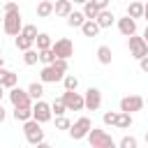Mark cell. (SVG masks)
Instances as JSON below:
<instances>
[{
    "label": "cell",
    "mask_w": 148,
    "mask_h": 148,
    "mask_svg": "<svg viewBox=\"0 0 148 148\" xmlns=\"http://www.w3.org/2000/svg\"><path fill=\"white\" fill-rule=\"evenodd\" d=\"M99 30H102V28L97 25V21H95V18H86V21L81 23V32H83L86 37H97V35H99Z\"/></svg>",
    "instance_id": "cell-16"
},
{
    "label": "cell",
    "mask_w": 148,
    "mask_h": 148,
    "mask_svg": "<svg viewBox=\"0 0 148 148\" xmlns=\"http://www.w3.org/2000/svg\"><path fill=\"white\" fill-rule=\"evenodd\" d=\"M53 14V2L51 0H42L39 5H37V16L39 18H46V16H51Z\"/></svg>",
    "instance_id": "cell-24"
},
{
    "label": "cell",
    "mask_w": 148,
    "mask_h": 148,
    "mask_svg": "<svg viewBox=\"0 0 148 148\" xmlns=\"http://www.w3.org/2000/svg\"><path fill=\"white\" fill-rule=\"evenodd\" d=\"M136 143H139V141H136L134 136H123V139L118 141L120 148H136Z\"/></svg>",
    "instance_id": "cell-34"
},
{
    "label": "cell",
    "mask_w": 148,
    "mask_h": 148,
    "mask_svg": "<svg viewBox=\"0 0 148 148\" xmlns=\"http://www.w3.org/2000/svg\"><path fill=\"white\" fill-rule=\"evenodd\" d=\"M51 49H53V53H56V58H72L74 56V44H72V39H67V37H60V39H56L53 44H51Z\"/></svg>",
    "instance_id": "cell-6"
},
{
    "label": "cell",
    "mask_w": 148,
    "mask_h": 148,
    "mask_svg": "<svg viewBox=\"0 0 148 148\" xmlns=\"http://www.w3.org/2000/svg\"><path fill=\"white\" fill-rule=\"evenodd\" d=\"M5 118H7V111H5V106H2V102H0V123H5Z\"/></svg>",
    "instance_id": "cell-39"
},
{
    "label": "cell",
    "mask_w": 148,
    "mask_h": 148,
    "mask_svg": "<svg viewBox=\"0 0 148 148\" xmlns=\"http://www.w3.org/2000/svg\"><path fill=\"white\" fill-rule=\"evenodd\" d=\"M72 2H79V5H83V2H86V0H72Z\"/></svg>",
    "instance_id": "cell-44"
},
{
    "label": "cell",
    "mask_w": 148,
    "mask_h": 148,
    "mask_svg": "<svg viewBox=\"0 0 148 148\" xmlns=\"http://www.w3.org/2000/svg\"><path fill=\"white\" fill-rule=\"evenodd\" d=\"M35 44H37V51H42V49H51V35H46V32H37V37H35Z\"/></svg>",
    "instance_id": "cell-26"
},
{
    "label": "cell",
    "mask_w": 148,
    "mask_h": 148,
    "mask_svg": "<svg viewBox=\"0 0 148 148\" xmlns=\"http://www.w3.org/2000/svg\"><path fill=\"white\" fill-rule=\"evenodd\" d=\"M143 18H146V23H148V2H143Z\"/></svg>",
    "instance_id": "cell-40"
},
{
    "label": "cell",
    "mask_w": 148,
    "mask_h": 148,
    "mask_svg": "<svg viewBox=\"0 0 148 148\" xmlns=\"http://www.w3.org/2000/svg\"><path fill=\"white\" fill-rule=\"evenodd\" d=\"M111 58H113V53H111V49H109L106 44L97 46V60H99L102 65H111Z\"/></svg>",
    "instance_id": "cell-22"
},
{
    "label": "cell",
    "mask_w": 148,
    "mask_h": 148,
    "mask_svg": "<svg viewBox=\"0 0 148 148\" xmlns=\"http://www.w3.org/2000/svg\"><path fill=\"white\" fill-rule=\"evenodd\" d=\"M37 60H39V51H37V49L23 51V62H25V65H37Z\"/></svg>",
    "instance_id": "cell-28"
},
{
    "label": "cell",
    "mask_w": 148,
    "mask_h": 148,
    "mask_svg": "<svg viewBox=\"0 0 148 148\" xmlns=\"http://www.w3.org/2000/svg\"><path fill=\"white\" fill-rule=\"evenodd\" d=\"M23 28V21H21V9L18 12H7L2 14V30L9 35V37H16Z\"/></svg>",
    "instance_id": "cell-3"
},
{
    "label": "cell",
    "mask_w": 148,
    "mask_h": 148,
    "mask_svg": "<svg viewBox=\"0 0 148 148\" xmlns=\"http://www.w3.org/2000/svg\"><path fill=\"white\" fill-rule=\"evenodd\" d=\"M62 102H65L67 111H83V109H86L83 95L76 92V90H65V92H62Z\"/></svg>",
    "instance_id": "cell-7"
},
{
    "label": "cell",
    "mask_w": 148,
    "mask_h": 148,
    "mask_svg": "<svg viewBox=\"0 0 148 148\" xmlns=\"http://www.w3.org/2000/svg\"><path fill=\"white\" fill-rule=\"evenodd\" d=\"M92 5H95L97 9H106V7H109V0H92Z\"/></svg>",
    "instance_id": "cell-38"
},
{
    "label": "cell",
    "mask_w": 148,
    "mask_h": 148,
    "mask_svg": "<svg viewBox=\"0 0 148 148\" xmlns=\"http://www.w3.org/2000/svg\"><path fill=\"white\" fill-rule=\"evenodd\" d=\"M113 127H118V130H130V127H132V113L118 111V118H116V125H113Z\"/></svg>",
    "instance_id": "cell-20"
},
{
    "label": "cell",
    "mask_w": 148,
    "mask_h": 148,
    "mask_svg": "<svg viewBox=\"0 0 148 148\" xmlns=\"http://www.w3.org/2000/svg\"><path fill=\"white\" fill-rule=\"evenodd\" d=\"M83 21H86L83 12H74V9H72V12L67 14V25H69V28H81Z\"/></svg>",
    "instance_id": "cell-21"
},
{
    "label": "cell",
    "mask_w": 148,
    "mask_h": 148,
    "mask_svg": "<svg viewBox=\"0 0 148 148\" xmlns=\"http://www.w3.org/2000/svg\"><path fill=\"white\" fill-rule=\"evenodd\" d=\"M5 2H7V0H5Z\"/></svg>",
    "instance_id": "cell-47"
},
{
    "label": "cell",
    "mask_w": 148,
    "mask_h": 148,
    "mask_svg": "<svg viewBox=\"0 0 148 148\" xmlns=\"http://www.w3.org/2000/svg\"><path fill=\"white\" fill-rule=\"evenodd\" d=\"M0 23H2V16H0Z\"/></svg>",
    "instance_id": "cell-46"
},
{
    "label": "cell",
    "mask_w": 148,
    "mask_h": 148,
    "mask_svg": "<svg viewBox=\"0 0 148 148\" xmlns=\"http://www.w3.org/2000/svg\"><path fill=\"white\" fill-rule=\"evenodd\" d=\"M0 67H5V58L2 56H0Z\"/></svg>",
    "instance_id": "cell-43"
},
{
    "label": "cell",
    "mask_w": 148,
    "mask_h": 148,
    "mask_svg": "<svg viewBox=\"0 0 148 148\" xmlns=\"http://www.w3.org/2000/svg\"><path fill=\"white\" fill-rule=\"evenodd\" d=\"M146 143H148V130H146Z\"/></svg>",
    "instance_id": "cell-45"
},
{
    "label": "cell",
    "mask_w": 148,
    "mask_h": 148,
    "mask_svg": "<svg viewBox=\"0 0 148 148\" xmlns=\"http://www.w3.org/2000/svg\"><path fill=\"white\" fill-rule=\"evenodd\" d=\"M116 118H118V111H104V116H102L104 125H116Z\"/></svg>",
    "instance_id": "cell-35"
},
{
    "label": "cell",
    "mask_w": 148,
    "mask_h": 148,
    "mask_svg": "<svg viewBox=\"0 0 148 148\" xmlns=\"http://www.w3.org/2000/svg\"><path fill=\"white\" fill-rule=\"evenodd\" d=\"M51 111H53V116H65V113H67V106H65L62 97H56V99H53V104H51Z\"/></svg>",
    "instance_id": "cell-29"
},
{
    "label": "cell",
    "mask_w": 148,
    "mask_h": 148,
    "mask_svg": "<svg viewBox=\"0 0 148 148\" xmlns=\"http://www.w3.org/2000/svg\"><path fill=\"white\" fill-rule=\"evenodd\" d=\"M83 104H86L88 111H97V109L102 106V90L90 86V88L83 92Z\"/></svg>",
    "instance_id": "cell-10"
},
{
    "label": "cell",
    "mask_w": 148,
    "mask_h": 148,
    "mask_svg": "<svg viewBox=\"0 0 148 148\" xmlns=\"http://www.w3.org/2000/svg\"><path fill=\"white\" fill-rule=\"evenodd\" d=\"M0 83L9 90V88H14L16 83H18V74L16 72H12V69H5V67H0Z\"/></svg>",
    "instance_id": "cell-14"
},
{
    "label": "cell",
    "mask_w": 148,
    "mask_h": 148,
    "mask_svg": "<svg viewBox=\"0 0 148 148\" xmlns=\"http://www.w3.org/2000/svg\"><path fill=\"white\" fill-rule=\"evenodd\" d=\"M127 46H130V56H134L136 60L143 58V56H148V44H146L143 37H136V32L127 37Z\"/></svg>",
    "instance_id": "cell-5"
},
{
    "label": "cell",
    "mask_w": 148,
    "mask_h": 148,
    "mask_svg": "<svg viewBox=\"0 0 148 148\" xmlns=\"http://www.w3.org/2000/svg\"><path fill=\"white\" fill-rule=\"evenodd\" d=\"M127 16H132V18H143V0H130V5H127Z\"/></svg>",
    "instance_id": "cell-18"
},
{
    "label": "cell",
    "mask_w": 148,
    "mask_h": 148,
    "mask_svg": "<svg viewBox=\"0 0 148 148\" xmlns=\"http://www.w3.org/2000/svg\"><path fill=\"white\" fill-rule=\"evenodd\" d=\"M56 60V53H53V49H42L39 51V62H44V65H51Z\"/></svg>",
    "instance_id": "cell-31"
},
{
    "label": "cell",
    "mask_w": 148,
    "mask_h": 148,
    "mask_svg": "<svg viewBox=\"0 0 148 148\" xmlns=\"http://www.w3.org/2000/svg\"><path fill=\"white\" fill-rule=\"evenodd\" d=\"M21 32H23L25 37H30V39H35V37H37V25H32V23H25V25L21 28Z\"/></svg>",
    "instance_id": "cell-33"
},
{
    "label": "cell",
    "mask_w": 148,
    "mask_h": 148,
    "mask_svg": "<svg viewBox=\"0 0 148 148\" xmlns=\"http://www.w3.org/2000/svg\"><path fill=\"white\" fill-rule=\"evenodd\" d=\"M118 30H120V35H125V37H130V35H134L136 32V18H132V16H123V18H118Z\"/></svg>",
    "instance_id": "cell-13"
},
{
    "label": "cell",
    "mask_w": 148,
    "mask_h": 148,
    "mask_svg": "<svg viewBox=\"0 0 148 148\" xmlns=\"http://www.w3.org/2000/svg\"><path fill=\"white\" fill-rule=\"evenodd\" d=\"M32 118L37 120V123H49L51 118H53V111H51V104H46V102H42V99H35V104H32Z\"/></svg>",
    "instance_id": "cell-8"
},
{
    "label": "cell",
    "mask_w": 148,
    "mask_h": 148,
    "mask_svg": "<svg viewBox=\"0 0 148 148\" xmlns=\"http://www.w3.org/2000/svg\"><path fill=\"white\" fill-rule=\"evenodd\" d=\"M2 97H5V86L0 83V102H2Z\"/></svg>",
    "instance_id": "cell-41"
},
{
    "label": "cell",
    "mask_w": 148,
    "mask_h": 148,
    "mask_svg": "<svg viewBox=\"0 0 148 148\" xmlns=\"http://www.w3.org/2000/svg\"><path fill=\"white\" fill-rule=\"evenodd\" d=\"M32 46H35V39L25 37L23 32L16 35V49H18V51H28V49H32Z\"/></svg>",
    "instance_id": "cell-25"
},
{
    "label": "cell",
    "mask_w": 148,
    "mask_h": 148,
    "mask_svg": "<svg viewBox=\"0 0 148 148\" xmlns=\"http://www.w3.org/2000/svg\"><path fill=\"white\" fill-rule=\"evenodd\" d=\"M25 90H28V95H30L32 99H42V95H44V83H42V81H32Z\"/></svg>",
    "instance_id": "cell-23"
},
{
    "label": "cell",
    "mask_w": 148,
    "mask_h": 148,
    "mask_svg": "<svg viewBox=\"0 0 148 148\" xmlns=\"http://www.w3.org/2000/svg\"><path fill=\"white\" fill-rule=\"evenodd\" d=\"M62 86H65V90H76L79 88V79L74 74H65L62 76Z\"/></svg>",
    "instance_id": "cell-30"
},
{
    "label": "cell",
    "mask_w": 148,
    "mask_h": 148,
    "mask_svg": "<svg viewBox=\"0 0 148 148\" xmlns=\"http://www.w3.org/2000/svg\"><path fill=\"white\" fill-rule=\"evenodd\" d=\"M143 39H146V44H148V25H146V30H143V35H141Z\"/></svg>",
    "instance_id": "cell-42"
},
{
    "label": "cell",
    "mask_w": 148,
    "mask_h": 148,
    "mask_svg": "<svg viewBox=\"0 0 148 148\" xmlns=\"http://www.w3.org/2000/svg\"><path fill=\"white\" fill-rule=\"evenodd\" d=\"M97 14H99V9L92 5V0H86L83 2V16L86 18H97Z\"/></svg>",
    "instance_id": "cell-27"
},
{
    "label": "cell",
    "mask_w": 148,
    "mask_h": 148,
    "mask_svg": "<svg viewBox=\"0 0 148 148\" xmlns=\"http://www.w3.org/2000/svg\"><path fill=\"white\" fill-rule=\"evenodd\" d=\"M139 67H141V72H146V74H148V56L139 58Z\"/></svg>",
    "instance_id": "cell-37"
},
{
    "label": "cell",
    "mask_w": 148,
    "mask_h": 148,
    "mask_svg": "<svg viewBox=\"0 0 148 148\" xmlns=\"http://www.w3.org/2000/svg\"><path fill=\"white\" fill-rule=\"evenodd\" d=\"M51 65H53L56 69H60L62 74H67V69H69V62H67V58H56Z\"/></svg>",
    "instance_id": "cell-32"
},
{
    "label": "cell",
    "mask_w": 148,
    "mask_h": 148,
    "mask_svg": "<svg viewBox=\"0 0 148 148\" xmlns=\"http://www.w3.org/2000/svg\"><path fill=\"white\" fill-rule=\"evenodd\" d=\"M72 12V0H56L53 2V14L67 18V14Z\"/></svg>",
    "instance_id": "cell-17"
},
{
    "label": "cell",
    "mask_w": 148,
    "mask_h": 148,
    "mask_svg": "<svg viewBox=\"0 0 148 148\" xmlns=\"http://www.w3.org/2000/svg\"><path fill=\"white\" fill-rule=\"evenodd\" d=\"M141 109H143V97H139V95H125L120 99V111L134 113V111H141Z\"/></svg>",
    "instance_id": "cell-11"
},
{
    "label": "cell",
    "mask_w": 148,
    "mask_h": 148,
    "mask_svg": "<svg viewBox=\"0 0 148 148\" xmlns=\"http://www.w3.org/2000/svg\"><path fill=\"white\" fill-rule=\"evenodd\" d=\"M86 139L90 141L92 148H113L116 146V141L111 139V134L104 132V130H99V127H90V132H88Z\"/></svg>",
    "instance_id": "cell-2"
},
{
    "label": "cell",
    "mask_w": 148,
    "mask_h": 148,
    "mask_svg": "<svg viewBox=\"0 0 148 148\" xmlns=\"http://www.w3.org/2000/svg\"><path fill=\"white\" fill-rule=\"evenodd\" d=\"M7 95H9L12 106H30V104H32V97L28 95V90H23V88H18V86L9 88Z\"/></svg>",
    "instance_id": "cell-9"
},
{
    "label": "cell",
    "mask_w": 148,
    "mask_h": 148,
    "mask_svg": "<svg viewBox=\"0 0 148 148\" xmlns=\"http://www.w3.org/2000/svg\"><path fill=\"white\" fill-rule=\"evenodd\" d=\"M90 127H92V120L88 118V116H81L76 123H72L69 125V136L74 139V141H81V139H86L88 136V132H90Z\"/></svg>",
    "instance_id": "cell-4"
},
{
    "label": "cell",
    "mask_w": 148,
    "mask_h": 148,
    "mask_svg": "<svg viewBox=\"0 0 148 148\" xmlns=\"http://www.w3.org/2000/svg\"><path fill=\"white\" fill-rule=\"evenodd\" d=\"M12 116H14V120H18V123H25L28 118H32V104H30V106H14Z\"/></svg>",
    "instance_id": "cell-19"
},
{
    "label": "cell",
    "mask_w": 148,
    "mask_h": 148,
    "mask_svg": "<svg viewBox=\"0 0 148 148\" xmlns=\"http://www.w3.org/2000/svg\"><path fill=\"white\" fill-rule=\"evenodd\" d=\"M23 134H25V141L30 146H39L44 143V130H42V123H37L35 118H28L23 123Z\"/></svg>",
    "instance_id": "cell-1"
},
{
    "label": "cell",
    "mask_w": 148,
    "mask_h": 148,
    "mask_svg": "<svg viewBox=\"0 0 148 148\" xmlns=\"http://www.w3.org/2000/svg\"><path fill=\"white\" fill-rule=\"evenodd\" d=\"M97 25L99 28H111L113 25V21H116V16H113V12L106 7V9H99V14H97Z\"/></svg>",
    "instance_id": "cell-15"
},
{
    "label": "cell",
    "mask_w": 148,
    "mask_h": 148,
    "mask_svg": "<svg viewBox=\"0 0 148 148\" xmlns=\"http://www.w3.org/2000/svg\"><path fill=\"white\" fill-rule=\"evenodd\" d=\"M62 72L60 69H56L53 65H44L42 67V72H39V81L42 83H58V81H62Z\"/></svg>",
    "instance_id": "cell-12"
},
{
    "label": "cell",
    "mask_w": 148,
    "mask_h": 148,
    "mask_svg": "<svg viewBox=\"0 0 148 148\" xmlns=\"http://www.w3.org/2000/svg\"><path fill=\"white\" fill-rule=\"evenodd\" d=\"M69 120L65 118V116H56V130H69Z\"/></svg>",
    "instance_id": "cell-36"
}]
</instances>
